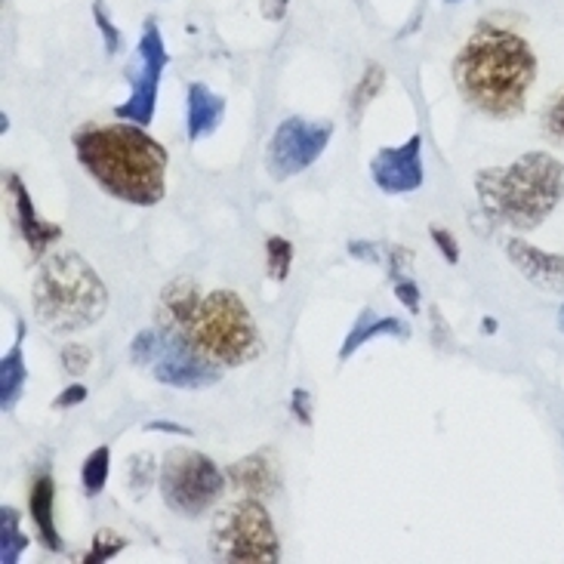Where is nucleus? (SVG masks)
I'll use <instances>...</instances> for the list:
<instances>
[{
    "label": "nucleus",
    "instance_id": "nucleus-29",
    "mask_svg": "<svg viewBox=\"0 0 564 564\" xmlns=\"http://www.w3.org/2000/svg\"><path fill=\"white\" fill-rule=\"evenodd\" d=\"M93 13H96V25H99V31L106 34V46H108V53H118V46H121V34H118V29L111 25L106 19V13H102V3L96 0L93 3Z\"/></svg>",
    "mask_w": 564,
    "mask_h": 564
},
{
    "label": "nucleus",
    "instance_id": "nucleus-14",
    "mask_svg": "<svg viewBox=\"0 0 564 564\" xmlns=\"http://www.w3.org/2000/svg\"><path fill=\"white\" fill-rule=\"evenodd\" d=\"M53 506H56V485L50 473H41L34 478L29 494V509H31V521H34V531L41 536L50 552H62V536L56 531V519H53Z\"/></svg>",
    "mask_w": 564,
    "mask_h": 564
},
{
    "label": "nucleus",
    "instance_id": "nucleus-19",
    "mask_svg": "<svg viewBox=\"0 0 564 564\" xmlns=\"http://www.w3.org/2000/svg\"><path fill=\"white\" fill-rule=\"evenodd\" d=\"M25 546H29V540L19 534V512L10 509V506H3L0 509V562H19V555H22Z\"/></svg>",
    "mask_w": 564,
    "mask_h": 564
},
{
    "label": "nucleus",
    "instance_id": "nucleus-10",
    "mask_svg": "<svg viewBox=\"0 0 564 564\" xmlns=\"http://www.w3.org/2000/svg\"><path fill=\"white\" fill-rule=\"evenodd\" d=\"M152 370L158 382H164L170 389H200V386H214L223 377V367L207 361L185 339L167 334V330H164V346H161V355H158Z\"/></svg>",
    "mask_w": 564,
    "mask_h": 564
},
{
    "label": "nucleus",
    "instance_id": "nucleus-21",
    "mask_svg": "<svg viewBox=\"0 0 564 564\" xmlns=\"http://www.w3.org/2000/svg\"><path fill=\"white\" fill-rule=\"evenodd\" d=\"M290 265H293V245H290L288 238H269L265 241V272L269 278L281 284V281H288L290 275Z\"/></svg>",
    "mask_w": 564,
    "mask_h": 564
},
{
    "label": "nucleus",
    "instance_id": "nucleus-7",
    "mask_svg": "<svg viewBox=\"0 0 564 564\" xmlns=\"http://www.w3.org/2000/svg\"><path fill=\"white\" fill-rule=\"evenodd\" d=\"M226 478L229 475L198 451H170L158 475V488L176 516L198 519L223 497Z\"/></svg>",
    "mask_w": 564,
    "mask_h": 564
},
{
    "label": "nucleus",
    "instance_id": "nucleus-4",
    "mask_svg": "<svg viewBox=\"0 0 564 564\" xmlns=\"http://www.w3.org/2000/svg\"><path fill=\"white\" fill-rule=\"evenodd\" d=\"M485 214L516 231L536 229L564 198V164L550 152H528L509 167H488L475 176Z\"/></svg>",
    "mask_w": 564,
    "mask_h": 564
},
{
    "label": "nucleus",
    "instance_id": "nucleus-38",
    "mask_svg": "<svg viewBox=\"0 0 564 564\" xmlns=\"http://www.w3.org/2000/svg\"><path fill=\"white\" fill-rule=\"evenodd\" d=\"M447 3H457V0H447Z\"/></svg>",
    "mask_w": 564,
    "mask_h": 564
},
{
    "label": "nucleus",
    "instance_id": "nucleus-6",
    "mask_svg": "<svg viewBox=\"0 0 564 564\" xmlns=\"http://www.w3.org/2000/svg\"><path fill=\"white\" fill-rule=\"evenodd\" d=\"M210 552L226 564H275L281 562V540L272 516L260 497L223 506L210 528Z\"/></svg>",
    "mask_w": 564,
    "mask_h": 564
},
{
    "label": "nucleus",
    "instance_id": "nucleus-13",
    "mask_svg": "<svg viewBox=\"0 0 564 564\" xmlns=\"http://www.w3.org/2000/svg\"><path fill=\"white\" fill-rule=\"evenodd\" d=\"M7 188L13 192V210H15V226H19V235L25 238V245L31 247L34 257H41L46 247L53 245L62 235V229L56 223H46L41 219V214L34 210V200H31L29 188L22 185V180L10 173L7 176Z\"/></svg>",
    "mask_w": 564,
    "mask_h": 564
},
{
    "label": "nucleus",
    "instance_id": "nucleus-8",
    "mask_svg": "<svg viewBox=\"0 0 564 564\" xmlns=\"http://www.w3.org/2000/svg\"><path fill=\"white\" fill-rule=\"evenodd\" d=\"M330 137H334V127L327 121H308V118L281 121L269 139V149H265L269 176L284 183L290 176L308 170L330 145Z\"/></svg>",
    "mask_w": 564,
    "mask_h": 564
},
{
    "label": "nucleus",
    "instance_id": "nucleus-2",
    "mask_svg": "<svg viewBox=\"0 0 564 564\" xmlns=\"http://www.w3.org/2000/svg\"><path fill=\"white\" fill-rule=\"evenodd\" d=\"M454 80L475 111L497 121L519 118L536 80L534 50L516 31L485 22L457 53Z\"/></svg>",
    "mask_w": 564,
    "mask_h": 564
},
{
    "label": "nucleus",
    "instance_id": "nucleus-16",
    "mask_svg": "<svg viewBox=\"0 0 564 564\" xmlns=\"http://www.w3.org/2000/svg\"><path fill=\"white\" fill-rule=\"evenodd\" d=\"M229 481L238 490H245L250 497H269V494H275L278 488V473L275 466H272V459L262 457V454H250V457L238 459V463H231L229 469Z\"/></svg>",
    "mask_w": 564,
    "mask_h": 564
},
{
    "label": "nucleus",
    "instance_id": "nucleus-5",
    "mask_svg": "<svg viewBox=\"0 0 564 564\" xmlns=\"http://www.w3.org/2000/svg\"><path fill=\"white\" fill-rule=\"evenodd\" d=\"M31 305L50 334H77L106 315L108 290L90 262L65 250L44 260L31 288Z\"/></svg>",
    "mask_w": 564,
    "mask_h": 564
},
{
    "label": "nucleus",
    "instance_id": "nucleus-22",
    "mask_svg": "<svg viewBox=\"0 0 564 564\" xmlns=\"http://www.w3.org/2000/svg\"><path fill=\"white\" fill-rule=\"evenodd\" d=\"M161 346H164V330H161V327H158V330H142V334L130 343V358H133V365H154L158 355H161Z\"/></svg>",
    "mask_w": 564,
    "mask_h": 564
},
{
    "label": "nucleus",
    "instance_id": "nucleus-36",
    "mask_svg": "<svg viewBox=\"0 0 564 564\" xmlns=\"http://www.w3.org/2000/svg\"><path fill=\"white\" fill-rule=\"evenodd\" d=\"M485 330H488V334H494V330H497V324H494V318L485 321Z\"/></svg>",
    "mask_w": 564,
    "mask_h": 564
},
{
    "label": "nucleus",
    "instance_id": "nucleus-9",
    "mask_svg": "<svg viewBox=\"0 0 564 564\" xmlns=\"http://www.w3.org/2000/svg\"><path fill=\"white\" fill-rule=\"evenodd\" d=\"M139 68L133 77V87H130V99L115 108V115L121 121H133L139 127L152 123L154 106H158V87H161V75H164V65H167V46L164 37L154 22L145 25L142 31V41H139Z\"/></svg>",
    "mask_w": 564,
    "mask_h": 564
},
{
    "label": "nucleus",
    "instance_id": "nucleus-34",
    "mask_svg": "<svg viewBox=\"0 0 564 564\" xmlns=\"http://www.w3.org/2000/svg\"><path fill=\"white\" fill-rule=\"evenodd\" d=\"M149 432H158V429H161V432H170V435H192V432H188V429L185 426H176V423H164V420H158V423H149Z\"/></svg>",
    "mask_w": 564,
    "mask_h": 564
},
{
    "label": "nucleus",
    "instance_id": "nucleus-3",
    "mask_svg": "<svg viewBox=\"0 0 564 564\" xmlns=\"http://www.w3.org/2000/svg\"><path fill=\"white\" fill-rule=\"evenodd\" d=\"M75 154L99 188L123 204L154 207L167 195V149L139 123L77 130Z\"/></svg>",
    "mask_w": 564,
    "mask_h": 564
},
{
    "label": "nucleus",
    "instance_id": "nucleus-11",
    "mask_svg": "<svg viewBox=\"0 0 564 564\" xmlns=\"http://www.w3.org/2000/svg\"><path fill=\"white\" fill-rule=\"evenodd\" d=\"M370 176L386 195H411L426 183L423 170V137H411L404 145L380 149L370 161Z\"/></svg>",
    "mask_w": 564,
    "mask_h": 564
},
{
    "label": "nucleus",
    "instance_id": "nucleus-27",
    "mask_svg": "<svg viewBox=\"0 0 564 564\" xmlns=\"http://www.w3.org/2000/svg\"><path fill=\"white\" fill-rule=\"evenodd\" d=\"M543 127H546V133H550L555 142H562L564 145V93L546 108V118H543Z\"/></svg>",
    "mask_w": 564,
    "mask_h": 564
},
{
    "label": "nucleus",
    "instance_id": "nucleus-12",
    "mask_svg": "<svg viewBox=\"0 0 564 564\" xmlns=\"http://www.w3.org/2000/svg\"><path fill=\"white\" fill-rule=\"evenodd\" d=\"M506 257L519 269L521 278H528L534 288L546 290V293H564V257L546 253L521 238L506 241Z\"/></svg>",
    "mask_w": 564,
    "mask_h": 564
},
{
    "label": "nucleus",
    "instance_id": "nucleus-1",
    "mask_svg": "<svg viewBox=\"0 0 564 564\" xmlns=\"http://www.w3.org/2000/svg\"><path fill=\"white\" fill-rule=\"evenodd\" d=\"M158 321L216 367H245L262 351L260 330L235 290L204 296L192 281H173L161 293Z\"/></svg>",
    "mask_w": 564,
    "mask_h": 564
},
{
    "label": "nucleus",
    "instance_id": "nucleus-20",
    "mask_svg": "<svg viewBox=\"0 0 564 564\" xmlns=\"http://www.w3.org/2000/svg\"><path fill=\"white\" fill-rule=\"evenodd\" d=\"M108 469H111V451L108 447H96L90 457L84 459V469H80V485L87 497H99L102 488L108 485Z\"/></svg>",
    "mask_w": 564,
    "mask_h": 564
},
{
    "label": "nucleus",
    "instance_id": "nucleus-33",
    "mask_svg": "<svg viewBox=\"0 0 564 564\" xmlns=\"http://www.w3.org/2000/svg\"><path fill=\"white\" fill-rule=\"evenodd\" d=\"M349 253H351V257H365L367 262H382L380 250H377V247H373V245H365V241H358V245L351 241Z\"/></svg>",
    "mask_w": 564,
    "mask_h": 564
},
{
    "label": "nucleus",
    "instance_id": "nucleus-18",
    "mask_svg": "<svg viewBox=\"0 0 564 564\" xmlns=\"http://www.w3.org/2000/svg\"><path fill=\"white\" fill-rule=\"evenodd\" d=\"M373 336H408V327L398 318H377L370 308H365L361 318L355 321L351 334L346 336V343L339 349V358H351V351L361 349L367 339H373Z\"/></svg>",
    "mask_w": 564,
    "mask_h": 564
},
{
    "label": "nucleus",
    "instance_id": "nucleus-24",
    "mask_svg": "<svg viewBox=\"0 0 564 564\" xmlns=\"http://www.w3.org/2000/svg\"><path fill=\"white\" fill-rule=\"evenodd\" d=\"M123 550H127V540H123L121 534H115V531H99V534L93 536L90 555H87L84 562L87 564L108 562V558H115V555Z\"/></svg>",
    "mask_w": 564,
    "mask_h": 564
},
{
    "label": "nucleus",
    "instance_id": "nucleus-26",
    "mask_svg": "<svg viewBox=\"0 0 564 564\" xmlns=\"http://www.w3.org/2000/svg\"><path fill=\"white\" fill-rule=\"evenodd\" d=\"M130 485L137 481V494H142V490L149 488L152 485V478H154V463L149 454H137V457L130 459Z\"/></svg>",
    "mask_w": 564,
    "mask_h": 564
},
{
    "label": "nucleus",
    "instance_id": "nucleus-30",
    "mask_svg": "<svg viewBox=\"0 0 564 564\" xmlns=\"http://www.w3.org/2000/svg\"><path fill=\"white\" fill-rule=\"evenodd\" d=\"M429 235H432V241H435V245H438V250L444 253V260H447V262L459 260V247H457V241H454V235H451V231H447V229H432Z\"/></svg>",
    "mask_w": 564,
    "mask_h": 564
},
{
    "label": "nucleus",
    "instance_id": "nucleus-37",
    "mask_svg": "<svg viewBox=\"0 0 564 564\" xmlns=\"http://www.w3.org/2000/svg\"><path fill=\"white\" fill-rule=\"evenodd\" d=\"M558 327L564 330V305H562V312H558Z\"/></svg>",
    "mask_w": 564,
    "mask_h": 564
},
{
    "label": "nucleus",
    "instance_id": "nucleus-25",
    "mask_svg": "<svg viewBox=\"0 0 564 564\" xmlns=\"http://www.w3.org/2000/svg\"><path fill=\"white\" fill-rule=\"evenodd\" d=\"M90 349L87 346H77V343H72V346H65L62 349V367H65V373L68 377H84L87 370H90Z\"/></svg>",
    "mask_w": 564,
    "mask_h": 564
},
{
    "label": "nucleus",
    "instance_id": "nucleus-32",
    "mask_svg": "<svg viewBox=\"0 0 564 564\" xmlns=\"http://www.w3.org/2000/svg\"><path fill=\"white\" fill-rule=\"evenodd\" d=\"M308 404H312V398L305 389H296L293 392V413H296V420L305 423V426H312V411H308Z\"/></svg>",
    "mask_w": 564,
    "mask_h": 564
},
{
    "label": "nucleus",
    "instance_id": "nucleus-28",
    "mask_svg": "<svg viewBox=\"0 0 564 564\" xmlns=\"http://www.w3.org/2000/svg\"><path fill=\"white\" fill-rule=\"evenodd\" d=\"M395 281V296L404 303V308H411L413 315L420 312V290H416V284H413V278L404 272V275H395L392 278Z\"/></svg>",
    "mask_w": 564,
    "mask_h": 564
},
{
    "label": "nucleus",
    "instance_id": "nucleus-35",
    "mask_svg": "<svg viewBox=\"0 0 564 564\" xmlns=\"http://www.w3.org/2000/svg\"><path fill=\"white\" fill-rule=\"evenodd\" d=\"M262 10H265L269 19H281L284 10H288V0H265V3H262Z\"/></svg>",
    "mask_w": 564,
    "mask_h": 564
},
{
    "label": "nucleus",
    "instance_id": "nucleus-23",
    "mask_svg": "<svg viewBox=\"0 0 564 564\" xmlns=\"http://www.w3.org/2000/svg\"><path fill=\"white\" fill-rule=\"evenodd\" d=\"M382 77H386V75H382L380 65H367V72H365V77H361V84H358V87H355V93H351V115H355V118H358V115H361V111L370 106V99H373V96L380 93Z\"/></svg>",
    "mask_w": 564,
    "mask_h": 564
},
{
    "label": "nucleus",
    "instance_id": "nucleus-31",
    "mask_svg": "<svg viewBox=\"0 0 564 564\" xmlns=\"http://www.w3.org/2000/svg\"><path fill=\"white\" fill-rule=\"evenodd\" d=\"M80 401H87V386H80V382H72L65 392H62L56 401H53V408H59V411H65V408H75V404H80Z\"/></svg>",
    "mask_w": 564,
    "mask_h": 564
},
{
    "label": "nucleus",
    "instance_id": "nucleus-15",
    "mask_svg": "<svg viewBox=\"0 0 564 564\" xmlns=\"http://www.w3.org/2000/svg\"><path fill=\"white\" fill-rule=\"evenodd\" d=\"M226 115V99L216 96L210 87L204 84H192L188 87V111H185V127H188V139L198 142V139L210 137L219 121Z\"/></svg>",
    "mask_w": 564,
    "mask_h": 564
},
{
    "label": "nucleus",
    "instance_id": "nucleus-17",
    "mask_svg": "<svg viewBox=\"0 0 564 564\" xmlns=\"http://www.w3.org/2000/svg\"><path fill=\"white\" fill-rule=\"evenodd\" d=\"M22 339H25V324H19V334H15V346L0 361V408L3 411H13L15 401L22 395V386H25V361H22Z\"/></svg>",
    "mask_w": 564,
    "mask_h": 564
}]
</instances>
